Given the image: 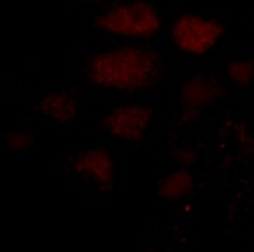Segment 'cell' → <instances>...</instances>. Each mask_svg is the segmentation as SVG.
<instances>
[{"mask_svg":"<svg viewBox=\"0 0 254 252\" xmlns=\"http://www.w3.org/2000/svg\"><path fill=\"white\" fill-rule=\"evenodd\" d=\"M84 71L96 86L136 91L157 83L163 73V59L152 47L125 44L94 55L86 62Z\"/></svg>","mask_w":254,"mask_h":252,"instance_id":"1","label":"cell"},{"mask_svg":"<svg viewBox=\"0 0 254 252\" xmlns=\"http://www.w3.org/2000/svg\"><path fill=\"white\" fill-rule=\"evenodd\" d=\"M94 25L114 36L148 40L161 31L162 18L155 5L139 0L110 5L97 14Z\"/></svg>","mask_w":254,"mask_h":252,"instance_id":"2","label":"cell"},{"mask_svg":"<svg viewBox=\"0 0 254 252\" xmlns=\"http://www.w3.org/2000/svg\"><path fill=\"white\" fill-rule=\"evenodd\" d=\"M223 33V27L217 22L200 15L186 14L177 19L170 35L179 51L190 55H202L216 45Z\"/></svg>","mask_w":254,"mask_h":252,"instance_id":"3","label":"cell"},{"mask_svg":"<svg viewBox=\"0 0 254 252\" xmlns=\"http://www.w3.org/2000/svg\"><path fill=\"white\" fill-rule=\"evenodd\" d=\"M153 118L151 108L141 104H126L110 111L103 119V129L114 139L139 141L150 127Z\"/></svg>","mask_w":254,"mask_h":252,"instance_id":"4","label":"cell"},{"mask_svg":"<svg viewBox=\"0 0 254 252\" xmlns=\"http://www.w3.org/2000/svg\"><path fill=\"white\" fill-rule=\"evenodd\" d=\"M74 166L79 174L92 180L103 190L112 187L115 164L107 151L94 149L82 153L76 158Z\"/></svg>","mask_w":254,"mask_h":252,"instance_id":"5","label":"cell"},{"mask_svg":"<svg viewBox=\"0 0 254 252\" xmlns=\"http://www.w3.org/2000/svg\"><path fill=\"white\" fill-rule=\"evenodd\" d=\"M41 113L57 123L69 122L78 113V103L64 92H51L38 103Z\"/></svg>","mask_w":254,"mask_h":252,"instance_id":"6","label":"cell"},{"mask_svg":"<svg viewBox=\"0 0 254 252\" xmlns=\"http://www.w3.org/2000/svg\"><path fill=\"white\" fill-rule=\"evenodd\" d=\"M215 96V87L203 80H191L184 85L180 93L182 104L186 107L197 108L205 105Z\"/></svg>","mask_w":254,"mask_h":252,"instance_id":"7","label":"cell"},{"mask_svg":"<svg viewBox=\"0 0 254 252\" xmlns=\"http://www.w3.org/2000/svg\"><path fill=\"white\" fill-rule=\"evenodd\" d=\"M193 180L186 171H177L165 177L161 185V194L168 199L181 198L192 188Z\"/></svg>","mask_w":254,"mask_h":252,"instance_id":"8","label":"cell"},{"mask_svg":"<svg viewBox=\"0 0 254 252\" xmlns=\"http://www.w3.org/2000/svg\"><path fill=\"white\" fill-rule=\"evenodd\" d=\"M4 141L11 149L19 151L30 147L34 142V138L32 134L23 132V131H14V132H10L5 135Z\"/></svg>","mask_w":254,"mask_h":252,"instance_id":"9","label":"cell"}]
</instances>
